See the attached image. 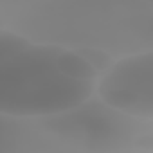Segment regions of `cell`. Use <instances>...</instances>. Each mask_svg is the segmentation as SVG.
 <instances>
[{
  "mask_svg": "<svg viewBox=\"0 0 153 153\" xmlns=\"http://www.w3.org/2000/svg\"><path fill=\"white\" fill-rule=\"evenodd\" d=\"M94 68L78 52L2 36L0 110L15 117H45L79 106L92 92Z\"/></svg>",
  "mask_w": 153,
  "mask_h": 153,
  "instance_id": "1",
  "label": "cell"
},
{
  "mask_svg": "<svg viewBox=\"0 0 153 153\" xmlns=\"http://www.w3.org/2000/svg\"><path fill=\"white\" fill-rule=\"evenodd\" d=\"M99 96L117 112L153 117V52L133 54L114 63L99 81Z\"/></svg>",
  "mask_w": 153,
  "mask_h": 153,
  "instance_id": "2",
  "label": "cell"
}]
</instances>
